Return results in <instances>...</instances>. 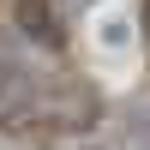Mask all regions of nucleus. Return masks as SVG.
I'll return each mask as SVG.
<instances>
[{
    "label": "nucleus",
    "instance_id": "nucleus-1",
    "mask_svg": "<svg viewBox=\"0 0 150 150\" xmlns=\"http://www.w3.org/2000/svg\"><path fill=\"white\" fill-rule=\"evenodd\" d=\"M42 120H48V90L24 60L0 54V132H30Z\"/></svg>",
    "mask_w": 150,
    "mask_h": 150
},
{
    "label": "nucleus",
    "instance_id": "nucleus-2",
    "mask_svg": "<svg viewBox=\"0 0 150 150\" xmlns=\"http://www.w3.org/2000/svg\"><path fill=\"white\" fill-rule=\"evenodd\" d=\"M12 30L42 54H66V18L60 0H12Z\"/></svg>",
    "mask_w": 150,
    "mask_h": 150
},
{
    "label": "nucleus",
    "instance_id": "nucleus-3",
    "mask_svg": "<svg viewBox=\"0 0 150 150\" xmlns=\"http://www.w3.org/2000/svg\"><path fill=\"white\" fill-rule=\"evenodd\" d=\"M138 30H144V42H150V0L138 6Z\"/></svg>",
    "mask_w": 150,
    "mask_h": 150
}]
</instances>
